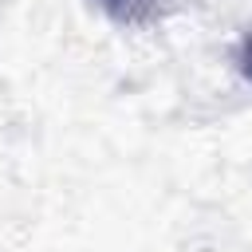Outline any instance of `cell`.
Instances as JSON below:
<instances>
[{
  "instance_id": "6da1fadb",
  "label": "cell",
  "mask_w": 252,
  "mask_h": 252,
  "mask_svg": "<svg viewBox=\"0 0 252 252\" xmlns=\"http://www.w3.org/2000/svg\"><path fill=\"white\" fill-rule=\"evenodd\" d=\"M240 71H244V79H252V35H248L244 47H240Z\"/></svg>"
},
{
  "instance_id": "7a4b0ae2",
  "label": "cell",
  "mask_w": 252,
  "mask_h": 252,
  "mask_svg": "<svg viewBox=\"0 0 252 252\" xmlns=\"http://www.w3.org/2000/svg\"><path fill=\"white\" fill-rule=\"evenodd\" d=\"M110 4H122V0H110Z\"/></svg>"
}]
</instances>
